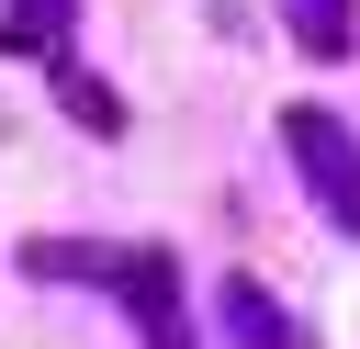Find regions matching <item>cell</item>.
<instances>
[{"mask_svg":"<svg viewBox=\"0 0 360 349\" xmlns=\"http://www.w3.org/2000/svg\"><path fill=\"white\" fill-rule=\"evenodd\" d=\"M281 135H292V158H304V169H315V191H326V203H338V225H349V236H360V146H349V124H338V113H315V101H304V113H281Z\"/></svg>","mask_w":360,"mask_h":349,"instance_id":"cell-1","label":"cell"},{"mask_svg":"<svg viewBox=\"0 0 360 349\" xmlns=\"http://www.w3.org/2000/svg\"><path fill=\"white\" fill-rule=\"evenodd\" d=\"M112 281H124V304L158 326V349H180V315H169V248H135V259H112Z\"/></svg>","mask_w":360,"mask_h":349,"instance_id":"cell-2","label":"cell"},{"mask_svg":"<svg viewBox=\"0 0 360 349\" xmlns=\"http://www.w3.org/2000/svg\"><path fill=\"white\" fill-rule=\"evenodd\" d=\"M225 315H236V326H248V349H304V338H292V326H281V304H270V293H259V281H225Z\"/></svg>","mask_w":360,"mask_h":349,"instance_id":"cell-3","label":"cell"},{"mask_svg":"<svg viewBox=\"0 0 360 349\" xmlns=\"http://www.w3.org/2000/svg\"><path fill=\"white\" fill-rule=\"evenodd\" d=\"M281 23H292L315 56H349V0H281Z\"/></svg>","mask_w":360,"mask_h":349,"instance_id":"cell-4","label":"cell"},{"mask_svg":"<svg viewBox=\"0 0 360 349\" xmlns=\"http://www.w3.org/2000/svg\"><path fill=\"white\" fill-rule=\"evenodd\" d=\"M68 113H79V124H90V135H112V124H124V113H112V90H101V79H68Z\"/></svg>","mask_w":360,"mask_h":349,"instance_id":"cell-5","label":"cell"}]
</instances>
